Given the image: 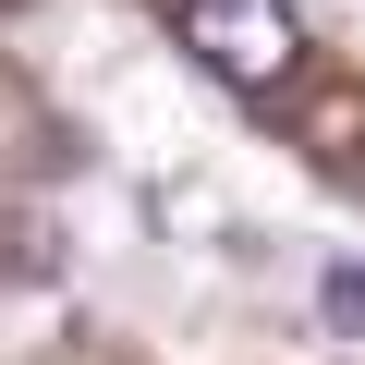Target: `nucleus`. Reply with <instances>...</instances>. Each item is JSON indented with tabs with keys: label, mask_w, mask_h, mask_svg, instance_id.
Listing matches in <instances>:
<instances>
[{
	"label": "nucleus",
	"mask_w": 365,
	"mask_h": 365,
	"mask_svg": "<svg viewBox=\"0 0 365 365\" xmlns=\"http://www.w3.org/2000/svg\"><path fill=\"white\" fill-rule=\"evenodd\" d=\"M0 13H13V0H0Z\"/></svg>",
	"instance_id": "obj_3"
},
{
	"label": "nucleus",
	"mask_w": 365,
	"mask_h": 365,
	"mask_svg": "<svg viewBox=\"0 0 365 365\" xmlns=\"http://www.w3.org/2000/svg\"><path fill=\"white\" fill-rule=\"evenodd\" d=\"M170 37L195 49L220 86H244V98L292 86V61H304V13L292 0H170Z\"/></svg>",
	"instance_id": "obj_1"
},
{
	"label": "nucleus",
	"mask_w": 365,
	"mask_h": 365,
	"mask_svg": "<svg viewBox=\"0 0 365 365\" xmlns=\"http://www.w3.org/2000/svg\"><path fill=\"white\" fill-rule=\"evenodd\" d=\"M317 317H329L341 341H365V268H329V280H317Z\"/></svg>",
	"instance_id": "obj_2"
}]
</instances>
